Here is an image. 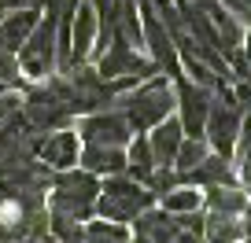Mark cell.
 Returning a JSON list of instances; mask_svg holds the SVG:
<instances>
[{
  "label": "cell",
  "instance_id": "52a82bcc",
  "mask_svg": "<svg viewBox=\"0 0 251 243\" xmlns=\"http://www.w3.org/2000/svg\"><path fill=\"white\" fill-rule=\"evenodd\" d=\"M137 8H141V44L151 48V63L163 66L170 78H177V74H181V55H177V44H174L170 30L163 26V19L155 15L151 4L137 0Z\"/></svg>",
  "mask_w": 251,
  "mask_h": 243
},
{
  "label": "cell",
  "instance_id": "7a4b0ae2",
  "mask_svg": "<svg viewBox=\"0 0 251 243\" xmlns=\"http://www.w3.org/2000/svg\"><path fill=\"white\" fill-rule=\"evenodd\" d=\"M96 196H100V180H96L89 170H74V166H71V170H55L48 210L85 221V218H93Z\"/></svg>",
  "mask_w": 251,
  "mask_h": 243
},
{
  "label": "cell",
  "instance_id": "d4e9b609",
  "mask_svg": "<svg viewBox=\"0 0 251 243\" xmlns=\"http://www.w3.org/2000/svg\"><path fill=\"white\" fill-rule=\"evenodd\" d=\"M233 96H236V103H240L244 114H251V78H244L240 85L233 88Z\"/></svg>",
  "mask_w": 251,
  "mask_h": 243
},
{
  "label": "cell",
  "instance_id": "9c48e42d",
  "mask_svg": "<svg viewBox=\"0 0 251 243\" xmlns=\"http://www.w3.org/2000/svg\"><path fill=\"white\" fill-rule=\"evenodd\" d=\"M96 70H100V78L115 81V78H137V81H148L151 74H155V63L151 59H141L137 55V48H129L126 41H115L111 37V44L100 52V59H96Z\"/></svg>",
  "mask_w": 251,
  "mask_h": 243
},
{
  "label": "cell",
  "instance_id": "cb8c5ba5",
  "mask_svg": "<svg viewBox=\"0 0 251 243\" xmlns=\"http://www.w3.org/2000/svg\"><path fill=\"white\" fill-rule=\"evenodd\" d=\"M19 110H23V100H19L15 92H0V126H4L8 118H15Z\"/></svg>",
  "mask_w": 251,
  "mask_h": 243
},
{
  "label": "cell",
  "instance_id": "44dd1931",
  "mask_svg": "<svg viewBox=\"0 0 251 243\" xmlns=\"http://www.w3.org/2000/svg\"><path fill=\"white\" fill-rule=\"evenodd\" d=\"M81 243H129V236H126V228L118 221H93L85 228V240Z\"/></svg>",
  "mask_w": 251,
  "mask_h": 243
},
{
  "label": "cell",
  "instance_id": "d6986e66",
  "mask_svg": "<svg viewBox=\"0 0 251 243\" xmlns=\"http://www.w3.org/2000/svg\"><path fill=\"white\" fill-rule=\"evenodd\" d=\"M159 199H163V210H170V214H185V210H200L203 206V192H196L192 184H174Z\"/></svg>",
  "mask_w": 251,
  "mask_h": 243
},
{
  "label": "cell",
  "instance_id": "603a6c76",
  "mask_svg": "<svg viewBox=\"0 0 251 243\" xmlns=\"http://www.w3.org/2000/svg\"><path fill=\"white\" fill-rule=\"evenodd\" d=\"M0 85L4 88L19 85V59L15 52H4V48H0Z\"/></svg>",
  "mask_w": 251,
  "mask_h": 243
},
{
  "label": "cell",
  "instance_id": "6da1fadb",
  "mask_svg": "<svg viewBox=\"0 0 251 243\" xmlns=\"http://www.w3.org/2000/svg\"><path fill=\"white\" fill-rule=\"evenodd\" d=\"M155 206V196L144 188L141 180H133L129 173H111L100 184V196L93 203V214H100L103 221H133L141 210Z\"/></svg>",
  "mask_w": 251,
  "mask_h": 243
},
{
  "label": "cell",
  "instance_id": "8992f818",
  "mask_svg": "<svg viewBox=\"0 0 251 243\" xmlns=\"http://www.w3.org/2000/svg\"><path fill=\"white\" fill-rule=\"evenodd\" d=\"M23 118L37 133H48V129H63L74 114H71V107H67V100H63L52 85H37V88H30V92L23 96Z\"/></svg>",
  "mask_w": 251,
  "mask_h": 243
},
{
  "label": "cell",
  "instance_id": "ffe728a7",
  "mask_svg": "<svg viewBox=\"0 0 251 243\" xmlns=\"http://www.w3.org/2000/svg\"><path fill=\"white\" fill-rule=\"evenodd\" d=\"M207 151H211V144H207L203 136H181L177 155H174V170L185 173V170H192V166H200L207 158Z\"/></svg>",
  "mask_w": 251,
  "mask_h": 243
},
{
  "label": "cell",
  "instance_id": "9a60e30c",
  "mask_svg": "<svg viewBox=\"0 0 251 243\" xmlns=\"http://www.w3.org/2000/svg\"><path fill=\"white\" fill-rule=\"evenodd\" d=\"M41 11L37 8H15L8 15H0V48L4 52H19L23 41L30 37V30L37 26Z\"/></svg>",
  "mask_w": 251,
  "mask_h": 243
},
{
  "label": "cell",
  "instance_id": "e0dca14e",
  "mask_svg": "<svg viewBox=\"0 0 251 243\" xmlns=\"http://www.w3.org/2000/svg\"><path fill=\"white\" fill-rule=\"evenodd\" d=\"M240 225H236V214H203V240L207 243H240Z\"/></svg>",
  "mask_w": 251,
  "mask_h": 243
},
{
  "label": "cell",
  "instance_id": "ac0fdd59",
  "mask_svg": "<svg viewBox=\"0 0 251 243\" xmlns=\"http://www.w3.org/2000/svg\"><path fill=\"white\" fill-rule=\"evenodd\" d=\"M248 206V196H244L236 184H211L207 188V210L214 214H240Z\"/></svg>",
  "mask_w": 251,
  "mask_h": 243
},
{
  "label": "cell",
  "instance_id": "30bf717a",
  "mask_svg": "<svg viewBox=\"0 0 251 243\" xmlns=\"http://www.w3.org/2000/svg\"><path fill=\"white\" fill-rule=\"evenodd\" d=\"M177 85H174V107L181 110V129L185 136H203V122H207V107H211V88L196 85V81H188L185 74H177Z\"/></svg>",
  "mask_w": 251,
  "mask_h": 243
},
{
  "label": "cell",
  "instance_id": "ba28073f",
  "mask_svg": "<svg viewBox=\"0 0 251 243\" xmlns=\"http://www.w3.org/2000/svg\"><path fill=\"white\" fill-rule=\"evenodd\" d=\"M133 136V126L126 122L122 110H89L78 126V140L81 144H107V148H126Z\"/></svg>",
  "mask_w": 251,
  "mask_h": 243
},
{
  "label": "cell",
  "instance_id": "277c9868",
  "mask_svg": "<svg viewBox=\"0 0 251 243\" xmlns=\"http://www.w3.org/2000/svg\"><path fill=\"white\" fill-rule=\"evenodd\" d=\"M240 122H244V110L236 103L233 88L222 85L218 92H211V107H207V122H203V140L211 144V151H218L226 158L233 155Z\"/></svg>",
  "mask_w": 251,
  "mask_h": 243
},
{
  "label": "cell",
  "instance_id": "5b68a950",
  "mask_svg": "<svg viewBox=\"0 0 251 243\" xmlns=\"http://www.w3.org/2000/svg\"><path fill=\"white\" fill-rule=\"evenodd\" d=\"M15 59H19V70H26L30 78L55 74V15L52 11H45V19H37V26L23 41Z\"/></svg>",
  "mask_w": 251,
  "mask_h": 243
},
{
  "label": "cell",
  "instance_id": "5bb4252c",
  "mask_svg": "<svg viewBox=\"0 0 251 243\" xmlns=\"http://www.w3.org/2000/svg\"><path fill=\"white\" fill-rule=\"evenodd\" d=\"M78 166L89 170L93 177H111V173H126V151L107 148V144H85L78 155Z\"/></svg>",
  "mask_w": 251,
  "mask_h": 243
},
{
  "label": "cell",
  "instance_id": "7402d4cb",
  "mask_svg": "<svg viewBox=\"0 0 251 243\" xmlns=\"http://www.w3.org/2000/svg\"><path fill=\"white\" fill-rule=\"evenodd\" d=\"M236 144H240V177L251 184V114H244L240 133H236Z\"/></svg>",
  "mask_w": 251,
  "mask_h": 243
},
{
  "label": "cell",
  "instance_id": "83f0119b",
  "mask_svg": "<svg viewBox=\"0 0 251 243\" xmlns=\"http://www.w3.org/2000/svg\"><path fill=\"white\" fill-rule=\"evenodd\" d=\"M37 243H59V240H55L52 232H41V236H37Z\"/></svg>",
  "mask_w": 251,
  "mask_h": 243
},
{
  "label": "cell",
  "instance_id": "8fae6325",
  "mask_svg": "<svg viewBox=\"0 0 251 243\" xmlns=\"http://www.w3.org/2000/svg\"><path fill=\"white\" fill-rule=\"evenodd\" d=\"M37 162H45L48 170H71V166H78V133H71V129H55V133L41 136L37 140Z\"/></svg>",
  "mask_w": 251,
  "mask_h": 243
},
{
  "label": "cell",
  "instance_id": "2e32d148",
  "mask_svg": "<svg viewBox=\"0 0 251 243\" xmlns=\"http://www.w3.org/2000/svg\"><path fill=\"white\" fill-rule=\"evenodd\" d=\"M155 170V158H151V148H148V136L137 133V140L129 136V144H126V173L133 180H148V173Z\"/></svg>",
  "mask_w": 251,
  "mask_h": 243
},
{
  "label": "cell",
  "instance_id": "3957f363",
  "mask_svg": "<svg viewBox=\"0 0 251 243\" xmlns=\"http://www.w3.org/2000/svg\"><path fill=\"white\" fill-rule=\"evenodd\" d=\"M174 85L170 81H148L133 96H118V110L126 114V122L133 126V133H148L155 122H163L174 110Z\"/></svg>",
  "mask_w": 251,
  "mask_h": 243
},
{
  "label": "cell",
  "instance_id": "4316f807",
  "mask_svg": "<svg viewBox=\"0 0 251 243\" xmlns=\"http://www.w3.org/2000/svg\"><path fill=\"white\" fill-rule=\"evenodd\" d=\"M240 214H244V225H240V232H244V236L251 240V206H244Z\"/></svg>",
  "mask_w": 251,
  "mask_h": 243
},
{
  "label": "cell",
  "instance_id": "4fadbf2b",
  "mask_svg": "<svg viewBox=\"0 0 251 243\" xmlns=\"http://www.w3.org/2000/svg\"><path fill=\"white\" fill-rule=\"evenodd\" d=\"M181 136H185V129H181V122H177V118H170V114L148 129V148H151L155 166H174V155H177Z\"/></svg>",
  "mask_w": 251,
  "mask_h": 243
},
{
  "label": "cell",
  "instance_id": "484cf974",
  "mask_svg": "<svg viewBox=\"0 0 251 243\" xmlns=\"http://www.w3.org/2000/svg\"><path fill=\"white\" fill-rule=\"evenodd\" d=\"M15 8H41V0H0V11H15Z\"/></svg>",
  "mask_w": 251,
  "mask_h": 243
},
{
  "label": "cell",
  "instance_id": "7c38bea8",
  "mask_svg": "<svg viewBox=\"0 0 251 243\" xmlns=\"http://www.w3.org/2000/svg\"><path fill=\"white\" fill-rule=\"evenodd\" d=\"M96 30H100L96 8L89 0H78V11L71 19V63H85L89 59V52L96 44Z\"/></svg>",
  "mask_w": 251,
  "mask_h": 243
}]
</instances>
